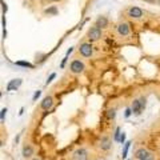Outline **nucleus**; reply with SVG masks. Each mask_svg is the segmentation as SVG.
<instances>
[{
  "label": "nucleus",
  "instance_id": "1",
  "mask_svg": "<svg viewBox=\"0 0 160 160\" xmlns=\"http://www.w3.org/2000/svg\"><path fill=\"white\" fill-rule=\"evenodd\" d=\"M84 69H86V66H84V63L82 60H72L71 64H69V71H71L73 75H80L84 72Z\"/></svg>",
  "mask_w": 160,
  "mask_h": 160
},
{
  "label": "nucleus",
  "instance_id": "2",
  "mask_svg": "<svg viewBox=\"0 0 160 160\" xmlns=\"http://www.w3.org/2000/svg\"><path fill=\"white\" fill-rule=\"evenodd\" d=\"M135 159L136 160H153V153L148 151L147 148H139L135 152Z\"/></svg>",
  "mask_w": 160,
  "mask_h": 160
},
{
  "label": "nucleus",
  "instance_id": "3",
  "mask_svg": "<svg viewBox=\"0 0 160 160\" xmlns=\"http://www.w3.org/2000/svg\"><path fill=\"white\" fill-rule=\"evenodd\" d=\"M103 36V32H102V28H99L98 26H93L88 29V39L89 42H98Z\"/></svg>",
  "mask_w": 160,
  "mask_h": 160
},
{
  "label": "nucleus",
  "instance_id": "4",
  "mask_svg": "<svg viewBox=\"0 0 160 160\" xmlns=\"http://www.w3.org/2000/svg\"><path fill=\"white\" fill-rule=\"evenodd\" d=\"M127 16L129 19H135V20H138V19H142L144 16V11L142 8H139V7H129L127 8Z\"/></svg>",
  "mask_w": 160,
  "mask_h": 160
},
{
  "label": "nucleus",
  "instance_id": "5",
  "mask_svg": "<svg viewBox=\"0 0 160 160\" xmlns=\"http://www.w3.org/2000/svg\"><path fill=\"white\" fill-rule=\"evenodd\" d=\"M79 52L83 58H91L93 55V47L91 43H82L79 47Z\"/></svg>",
  "mask_w": 160,
  "mask_h": 160
},
{
  "label": "nucleus",
  "instance_id": "6",
  "mask_svg": "<svg viewBox=\"0 0 160 160\" xmlns=\"http://www.w3.org/2000/svg\"><path fill=\"white\" fill-rule=\"evenodd\" d=\"M116 32H118L119 36H122V38L129 36V33H131V27H129V24L126 22L119 23L116 26Z\"/></svg>",
  "mask_w": 160,
  "mask_h": 160
},
{
  "label": "nucleus",
  "instance_id": "7",
  "mask_svg": "<svg viewBox=\"0 0 160 160\" xmlns=\"http://www.w3.org/2000/svg\"><path fill=\"white\" fill-rule=\"evenodd\" d=\"M72 160H88V151L86 148H78L72 153Z\"/></svg>",
  "mask_w": 160,
  "mask_h": 160
},
{
  "label": "nucleus",
  "instance_id": "8",
  "mask_svg": "<svg viewBox=\"0 0 160 160\" xmlns=\"http://www.w3.org/2000/svg\"><path fill=\"white\" fill-rule=\"evenodd\" d=\"M52 107H53V98L52 96H46L42 100V103H40V108H42L43 111H49Z\"/></svg>",
  "mask_w": 160,
  "mask_h": 160
},
{
  "label": "nucleus",
  "instance_id": "9",
  "mask_svg": "<svg viewBox=\"0 0 160 160\" xmlns=\"http://www.w3.org/2000/svg\"><path fill=\"white\" fill-rule=\"evenodd\" d=\"M111 146H112L111 139L108 136H102V139H100V142H99L100 149H102V151H108V149L111 148Z\"/></svg>",
  "mask_w": 160,
  "mask_h": 160
},
{
  "label": "nucleus",
  "instance_id": "10",
  "mask_svg": "<svg viewBox=\"0 0 160 160\" xmlns=\"http://www.w3.org/2000/svg\"><path fill=\"white\" fill-rule=\"evenodd\" d=\"M23 84V80L22 79H13V80H11L8 84H7V91L9 92V91H16V89L22 86Z\"/></svg>",
  "mask_w": 160,
  "mask_h": 160
},
{
  "label": "nucleus",
  "instance_id": "11",
  "mask_svg": "<svg viewBox=\"0 0 160 160\" xmlns=\"http://www.w3.org/2000/svg\"><path fill=\"white\" fill-rule=\"evenodd\" d=\"M131 108H132V112L135 115H140V113H142V111L144 109L143 106H142V102H140V99H135L133 100Z\"/></svg>",
  "mask_w": 160,
  "mask_h": 160
},
{
  "label": "nucleus",
  "instance_id": "12",
  "mask_svg": "<svg viewBox=\"0 0 160 160\" xmlns=\"http://www.w3.org/2000/svg\"><path fill=\"white\" fill-rule=\"evenodd\" d=\"M22 153H23V156L26 159L31 158L33 155V147L31 146V144H26V146L23 147V149H22Z\"/></svg>",
  "mask_w": 160,
  "mask_h": 160
},
{
  "label": "nucleus",
  "instance_id": "13",
  "mask_svg": "<svg viewBox=\"0 0 160 160\" xmlns=\"http://www.w3.org/2000/svg\"><path fill=\"white\" fill-rule=\"evenodd\" d=\"M95 26H98L99 28H106L108 27V19L106 16H99L95 22Z\"/></svg>",
  "mask_w": 160,
  "mask_h": 160
},
{
  "label": "nucleus",
  "instance_id": "14",
  "mask_svg": "<svg viewBox=\"0 0 160 160\" xmlns=\"http://www.w3.org/2000/svg\"><path fill=\"white\" fill-rule=\"evenodd\" d=\"M58 12H59V9L56 6H51L47 9H44V15H48V16H55V15H58Z\"/></svg>",
  "mask_w": 160,
  "mask_h": 160
},
{
  "label": "nucleus",
  "instance_id": "15",
  "mask_svg": "<svg viewBox=\"0 0 160 160\" xmlns=\"http://www.w3.org/2000/svg\"><path fill=\"white\" fill-rule=\"evenodd\" d=\"M15 64L19 66V67H24V68H29V69H33L35 68L33 64L32 63H28V62H16Z\"/></svg>",
  "mask_w": 160,
  "mask_h": 160
},
{
  "label": "nucleus",
  "instance_id": "16",
  "mask_svg": "<svg viewBox=\"0 0 160 160\" xmlns=\"http://www.w3.org/2000/svg\"><path fill=\"white\" fill-rule=\"evenodd\" d=\"M115 116H116V109H115V108L108 109V111H107V119L112 120V119H115Z\"/></svg>",
  "mask_w": 160,
  "mask_h": 160
},
{
  "label": "nucleus",
  "instance_id": "17",
  "mask_svg": "<svg viewBox=\"0 0 160 160\" xmlns=\"http://www.w3.org/2000/svg\"><path fill=\"white\" fill-rule=\"evenodd\" d=\"M120 136H122V129H120L119 127L115 129V133H113V140L115 142H119L120 140Z\"/></svg>",
  "mask_w": 160,
  "mask_h": 160
},
{
  "label": "nucleus",
  "instance_id": "18",
  "mask_svg": "<svg viewBox=\"0 0 160 160\" xmlns=\"http://www.w3.org/2000/svg\"><path fill=\"white\" fill-rule=\"evenodd\" d=\"M129 147H131V142H126V144H124V149H123V153H122L123 159H126V156H127V152H128Z\"/></svg>",
  "mask_w": 160,
  "mask_h": 160
},
{
  "label": "nucleus",
  "instance_id": "19",
  "mask_svg": "<svg viewBox=\"0 0 160 160\" xmlns=\"http://www.w3.org/2000/svg\"><path fill=\"white\" fill-rule=\"evenodd\" d=\"M6 113H7V108H3V109H2V113H0V120H2V123H4V119H6Z\"/></svg>",
  "mask_w": 160,
  "mask_h": 160
},
{
  "label": "nucleus",
  "instance_id": "20",
  "mask_svg": "<svg viewBox=\"0 0 160 160\" xmlns=\"http://www.w3.org/2000/svg\"><path fill=\"white\" fill-rule=\"evenodd\" d=\"M55 78H56V73H55V72H52L51 75H49V78L47 79V82H46V84H47V86H48V84H49V83H51V82H52V80H53Z\"/></svg>",
  "mask_w": 160,
  "mask_h": 160
},
{
  "label": "nucleus",
  "instance_id": "21",
  "mask_svg": "<svg viewBox=\"0 0 160 160\" xmlns=\"http://www.w3.org/2000/svg\"><path fill=\"white\" fill-rule=\"evenodd\" d=\"M40 95H42V91H36L33 93V96H32V102H36V100L40 98Z\"/></svg>",
  "mask_w": 160,
  "mask_h": 160
},
{
  "label": "nucleus",
  "instance_id": "22",
  "mask_svg": "<svg viewBox=\"0 0 160 160\" xmlns=\"http://www.w3.org/2000/svg\"><path fill=\"white\" fill-rule=\"evenodd\" d=\"M132 113H133V112H132V108H127V109H126V112H124V116H126V118H129Z\"/></svg>",
  "mask_w": 160,
  "mask_h": 160
},
{
  "label": "nucleus",
  "instance_id": "23",
  "mask_svg": "<svg viewBox=\"0 0 160 160\" xmlns=\"http://www.w3.org/2000/svg\"><path fill=\"white\" fill-rule=\"evenodd\" d=\"M122 144H126V133L122 132V136H120V140H119Z\"/></svg>",
  "mask_w": 160,
  "mask_h": 160
},
{
  "label": "nucleus",
  "instance_id": "24",
  "mask_svg": "<svg viewBox=\"0 0 160 160\" xmlns=\"http://www.w3.org/2000/svg\"><path fill=\"white\" fill-rule=\"evenodd\" d=\"M2 7H3V12H4V13H7V11H8V7H7V4L4 3L3 0H2Z\"/></svg>",
  "mask_w": 160,
  "mask_h": 160
},
{
  "label": "nucleus",
  "instance_id": "25",
  "mask_svg": "<svg viewBox=\"0 0 160 160\" xmlns=\"http://www.w3.org/2000/svg\"><path fill=\"white\" fill-rule=\"evenodd\" d=\"M67 60H68V56H64L62 64H60V68H64V66H66V63H67Z\"/></svg>",
  "mask_w": 160,
  "mask_h": 160
},
{
  "label": "nucleus",
  "instance_id": "26",
  "mask_svg": "<svg viewBox=\"0 0 160 160\" xmlns=\"http://www.w3.org/2000/svg\"><path fill=\"white\" fill-rule=\"evenodd\" d=\"M140 102H142L143 108H146V98H140Z\"/></svg>",
  "mask_w": 160,
  "mask_h": 160
},
{
  "label": "nucleus",
  "instance_id": "27",
  "mask_svg": "<svg viewBox=\"0 0 160 160\" xmlns=\"http://www.w3.org/2000/svg\"><path fill=\"white\" fill-rule=\"evenodd\" d=\"M2 20H3V27L6 28V26H7V20H6V16H3V18H2Z\"/></svg>",
  "mask_w": 160,
  "mask_h": 160
},
{
  "label": "nucleus",
  "instance_id": "28",
  "mask_svg": "<svg viewBox=\"0 0 160 160\" xmlns=\"http://www.w3.org/2000/svg\"><path fill=\"white\" fill-rule=\"evenodd\" d=\"M72 52H73V48H69L68 51H67V53H66V56H69V55H71Z\"/></svg>",
  "mask_w": 160,
  "mask_h": 160
},
{
  "label": "nucleus",
  "instance_id": "29",
  "mask_svg": "<svg viewBox=\"0 0 160 160\" xmlns=\"http://www.w3.org/2000/svg\"><path fill=\"white\" fill-rule=\"evenodd\" d=\"M23 112H24V108H20V112H19V115H23Z\"/></svg>",
  "mask_w": 160,
  "mask_h": 160
},
{
  "label": "nucleus",
  "instance_id": "30",
  "mask_svg": "<svg viewBox=\"0 0 160 160\" xmlns=\"http://www.w3.org/2000/svg\"><path fill=\"white\" fill-rule=\"evenodd\" d=\"M32 160H40V159H39V158H33Z\"/></svg>",
  "mask_w": 160,
  "mask_h": 160
},
{
  "label": "nucleus",
  "instance_id": "31",
  "mask_svg": "<svg viewBox=\"0 0 160 160\" xmlns=\"http://www.w3.org/2000/svg\"><path fill=\"white\" fill-rule=\"evenodd\" d=\"M158 2H159V4H160V0H158Z\"/></svg>",
  "mask_w": 160,
  "mask_h": 160
},
{
  "label": "nucleus",
  "instance_id": "32",
  "mask_svg": "<svg viewBox=\"0 0 160 160\" xmlns=\"http://www.w3.org/2000/svg\"><path fill=\"white\" fill-rule=\"evenodd\" d=\"M56 2H58V0H56Z\"/></svg>",
  "mask_w": 160,
  "mask_h": 160
}]
</instances>
